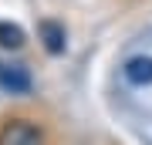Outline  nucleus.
Here are the masks:
<instances>
[{
	"label": "nucleus",
	"mask_w": 152,
	"mask_h": 145,
	"mask_svg": "<svg viewBox=\"0 0 152 145\" xmlns=\"http://www.w3.org/2000/svg\"><path fill=\"white\" fill-rule=\"evenodd\" d=\"M125 78L132 85H152V58H145V54L129 58L125 61Z\"/></svg>",
	"instance_id": "obj_3"
},
{
	"label": "nucleus",
	"mask_w": 152,
	"mask_h": 145,
	"mask_svg": "<svg viewBox=\"0 0 152 145\" xmlns=\"http://www.w3.org/2000/svg\"><path fill=\"white\" fill-rule=\"evenodd\" d=\"M0 47H7V51H17V47H24V31L17 24H7V20H0Z\"/></svg>",
	"instance_id": "obj_5"
},
{
	"label": "nucleus",
	"mask_w": 152,
	"mask_h": 145,
	"mask_svg": "<svg viewBox=\"0 0 152 145\" xmlns=\"http://www.w3.org/2000/svg\"><path fill=\"white\" fill-rule=\"evenodd\" d=\"M41 41H44V51L48 54H64V27L54 24V20H44L41 24Z\"/></svg>",
	"instance_id": "obj_4"
},
{
	"label": "nucleus",
	"mask_w": 152,
	"mask_h": 145,
	"mask_svg": "<svg viewBox=\"0 0 152 145\" xmlns=\"http://www.w3.org/2000/svg\"><path fill=\"white\" fill-rule=\"evenodd\" d=\"M0 145H41V132L27 122H10L0 132Z\"/></svg>",
	"instance_id": "obj_2"
},
{
	"label": "nucleus",
	"mask_w": 152,
	"mask_h": 145,
	"mask_svg": "<svg viewBox=\"0 0 152 145\" xmlns=\"http://www.w3.org/2000/svg\"><path fill=\"white\" fill-rule=\"evenodd\" d=\"M0 88L10 95H27L31 91V71L24 64H10V61H4L0 64Z\"/></svg>",
	"instance_id": "obj_1"
}]
</instances>
